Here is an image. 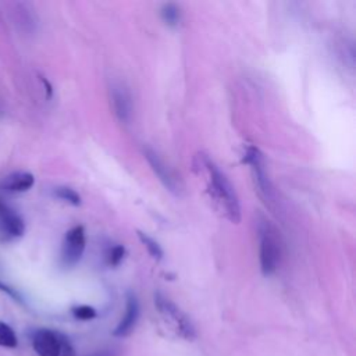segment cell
I'll use <instances>...</instances> for the list:
<instances>
[{
  "label": "cell",
  "instance_id": "cell-1",
  "mask_svg": "<svg viewBox=\"0 0 356 356\" xmlns=\"http://www.w3.org/2000/svg\"><path fill=\"white\" fill-rule=\"evenodd\" d=\"M193 171L203 182L204 192L217 214L231 222L241 221V204L232 184L209 154L199 152L193 157Z\"/></svg>",
  "mask_w": 356,
  "mask_h": 356
},
{
  "label": "cell",
  "instance_id": "cell-2",
  "mask_svg": "<svg viewBox=\"0 0 356 356\" xmlns=\"http://www.w3.org/2000/svg\"><path fill=\"white\" fill-rule=\"evenodd\" d=\"M32 348L38 356H75L70 339L63 332L50 328L33 331Z\"/></svg>",
  "mask_w": 356,
  "mask_h": 356
},
{
  "label": "cell",
  "instance_id": "cell-3",
  "mask_svg": "<svg viewBox=\"0 0 356 356\" xmlns=\"http://www.w3.org/2000/svg\"><path fill=\"white\" fill-rule=\"evenodd\" d=\"M259 239H260V268L264 275L273 274L280 263L281 245L278 232L266 220L259 224Z\"/></svg>",
  "mask_w": 356,
  "mask_h": 356
},
{
  "label": "cell",
  "instance_id": "cell-4",
  "mask_svg": "<svg viewBox=\"0 0 356 356\" xmlns=\"http://www.w3.org/2000/svg\"><path fill=\"white\" fill-rule=\"evenodd\" d=\"M154 305L165 323H168L178 335L185 339H193L196 337L192 321L172 300L157 292L154 295Z\"/></svg>",
  "mask_w": 356,
  "mask_h": 356
},
{
  "label": "cell",
  "instance_id": "cell-5",
  "mask_svg": "<svg viewBox=\"0 0 356 356\" xmlns=\"http://www.w3.org/2000/svg\"><path fill=\"white\" fill-rule=\"evenodd\" d=\"M85 250V229L82 225H76L71 228L64 238L63 250H61V261L64 266H75Z\"/></svg>",
  "mask_w": 356,
  "mask_h": 356
},
{
  "label": "cell",
  "instance_id": "cell-6",
  "mask_svg": "<svg viewBox=\"0 0 356 356\" xmlns=\"http://www.w3.org/2000/svg\"><path fill=\"white\" fill-rule=\"evenodd\" d=\"M25 231V224L21 216L0 200V234L6 239L19 238Z\"/></svg>",
  "mask_w": 356,
  "mask_h": 356
},
{
  "label": "cell",
  "instance_id": "cell-7",
  "mask_svg": "<svg viewBox=\"0 0 356 356\" xmlns=\"http://www.w3.org/2000/svg\"><path fill=\"white\" fill-rule=\"evenodd\" d=\"M243 160L252 165V171H253L254 181L257 184V188L263 193V196L268 199L271 196V188H270V182H268V178H267L264 167H263L261 153L259 152V149L250 146V147H248Z\"/></svg>",
  "mask_w": 356,
  "mask_h": 356
},
{
  "label": "cell",
  "instance_id": "cell-8",
  "mask_svg": "<svg viewBox=\"0 0 356 356\" xmlns=\"http://www.w3.org/2000/svg\"><path fill=\"white\" fill-rule=\"evenodd\" d=\"M111 92V102L114 107V113L121 121H129L131 114H132V99L125 88L124 83L121 82H114L111 83L110 88Z\"/></svg>",
  "mask_w": 356,
  "mask_h": 356
},
{
  "label": "cell",
  "instance_id": "cell-9",
  "mask_svg": "<svg viewBox=\"0 0 356 356\" xmlns=\"http://www.w3.org/2000/svg\"><path fill=\"white\" fill-rule=\"evenodd\" d=\"M143 153H145L146 160H147L149 164L152 165L153 171H154L156 175L159 177V179L164 184V186L168 188V191H171V192H177L178 188H179L178 181H177V178L174 177V174L171 172V170H170V168L164 164V161L160 159V156H159L154 150H152V149H149V147H146V149L143 150Z\"/></svg>",
  "mask_w": 356,
  "mask_h": 356
},
{
  "label": "cell",
  "instance_id": "cell-10",
  "mask_svg": "<svg viewBox=\"0 0 356 356\" xmlns=\"http://www.w3.org/2000/svg\"><path fill=\"white\" fill-rule=\"evenodd\" d=\"M139 316V303L135 295H128L127 298V307H125V314L122 316L121 321L118 323V325L114 330V335L115 337H125L128 335L138 320Z\"/></svg>",
  "mask_w": 356,
  "mask_h": 356
},
{
  "label": "cell",
  "instance_id": "cell-11",
  "mask_svg": "<svg viewBox=\"0 0 356 356\" xmlns=\"http://www.w3.org/2000/svg\"><path fill=\"white\" fill-rule=\"evenodd\" d=\"M33 184H35V178L31 172L15 171V172H11L10 175H7L1 181V188L7 192L15 193V192H25V191L31 189Z\"/></svg>",
  "mask_w": 356,
  "mask_h": 356
},
{
  "label": "cell",
  "instance_id": "cell-12",
  "mask_svg": "<svg viewBox=\"0 0 356 356\" xmlns=\"http://www.w3.org/2000/svg\"><path fill=\"white\" fill-rule=\"evenodd\" d=\"M0 346L7 349H15L18 346V337L11 325L0 321Z\"/></svg>",
  "mask_w": 356,
  "mask_h": 356
},
{
  "label": "cell",
  "instance_id": "cell-13",
  "mask_svg": "<svg viewBox=\"0 0 356 356\" xmlns=\"http://www.w3.org/2000/svg\"><path fill=\"white\" fill-rule=\"evenodd\" d=\"M161 18L170 26H177L181 21V10L175 3H165L161 7Z\"/></svg>",
  "mask_w": 356,
  "mask_h": 356
},
{
  "label": "cell",
  "instance_id": "cell-14",
  "mask_svg": "<svg viewBox=\"0 0 356 356\" xmlns=\"http://www.w3.org/2000/svg\"><path fill=\"white\" fill-rule=\"evenodd\" d=\"M138 236H139L140 242L145 245V248L147 249L149 254H150L153 259L160 260V259L163 257V249L160 248V245H159L153 238H150L147 234L140 232V231H138Z\"/></svg>",
  "mask_w": 356,
  "mask_h": 356
},
{
  "label": "cell",
  "instance_id": "cell-15",
  "mask_svg": "<svg viewBox=\"0 0 356 356\" xmlns=\"http://www.w3.org/2000/svg\"><path fill=\"white\" fill-rule=\"evenodd\" d=\"M54 195L58 199H61V200H64V202H67L70 204H74V206L81 204V196L74 189H71L68 186H57L54 189Z\"/></svg>",
  "mask_w": 356,
  "mask_h": 356
},
{
  "label": "cell",
  "instance_id": "cell-16",
  "mask_svg": "<svg viewBox=\"0 0 356 356\" xmlns=\"http://www.w3.org/2000/svg\"><path fill=\"white\" fill-rule=\"evenodd\" d=\"M72 314L75 318L78 320H92L96 317V310L92 306L88 305H81V306H75L72 307Z\"/></svg>",
  "mask_w": 356,
  "mask_h": 356
},
{
  "label": "cell",
  "instance_id": "cell-17",
  "mask_svg": "<svg viewBox=\"0 0 356 356\" xmlns=\"http://www.w3.org/2000/svg\"><path fill=\"white\" fill-rule=\"evenodd\" d=\"M124 254H125V248H124L122 245L114 246V248L108 252V256H107V263H108V266H117V264H120V261L124 259Z\"/></svg>",
  "mask_w": 356,
  "mask_h": 356
},
{
  "label": "cell",
  "instance_id": "cell-18",
  "mask_svg": "<svg viewBox=\"0 0 356 356\" xmlns=\"http://www.w3.org/2000/svg\"><path fill=\"white\" fill-rule=\"evenodd\" d=\"M86 356H121V349L117 346H108V348L97 349Z\"/></svg>",
  "mask_w": 356,
  "mask_h": 356
},
{
  "label": "cell",
  "instance_id": "cell-19",
  "mask_svg": "<svg viewBox=\"0 0 356 356\" xmlns=\"http://www.w3.org/2000/svg\"><path fill=\"white\" fill-rule=\"evenodd\" d=\"M0 291H3V292H6V293H8V295H10L11 298H14L15 300H21V298H19L18 292H17V291H14L13 288H10L8 285L3 284V282H0Z\"/></svg>",
  "mask_w": 356,
  "mask_h": 356
}]
</instances>
